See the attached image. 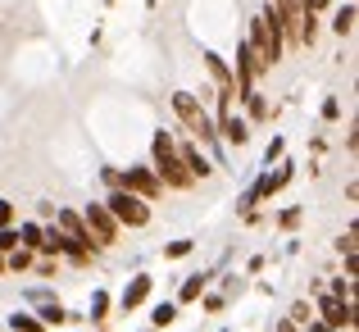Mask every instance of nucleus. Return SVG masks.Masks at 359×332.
Here are the masks:
<instances>
[{
  "label": "nucleus",
  "mask_w": 359,
  "mask_h": 332,
  "mask_svg": "<svg viewBox=\"0 0 359 332\" xmlns=\"http://www.w3.org/2000/svg\"><path fill=\"white\" fill-rule=\"evenodd\" d=\"M14 227H18V246H23V251H32V255H36V246H41V232H46V223L27 219V223H14Z\"/></svg>",
  "instance_id": "obj_14"
},
{
  "label": "nucleus",
  "mask_w": 359,
  "mask_h": 332,
  "mask_svg": "<svg viewBox=\"0 0 359 332\" xmlns=\"http://www.w3.org/2000/svg\"><path fill=\"white\" fill-rule=\"evenodd\" d=\"M150 291H155V278L150 273H137V278L123 287V296H118V305H123V314H132V310H141L150 300Z\"/></svg>",
  "instance_id": "obj_10"
},
{
  "label": "nucleus",
  "mask_w": 359,
  "mask_h": 332,
  "mask_svg": "<svg viewBox=\"0 0 359 332\" xmlns=\"http://www.w3.org/2000/svg\"><path fill=\"white\" fill-rule=\"evenodd\" d=\"M278 332H300V328H296V324H291V319H287V324H282Z\"/></svg>",
  "instance_id": "obj_31"
},
{
  "label": "nucleus",
  "mask_w": 359,
  "mask_h": 332,
  "mask_svg": "<svg viewBox=\"0 0 359 332\" xmlns=\"http://www.w3.org/2000/svg\"><path fill=\"white\" fill-rule=\"evenodd\" d=\"M36 269H41V278H55V269H60V260H41Z\"/></svg>",
  "instance_id": "obj_29"
},
{
  "label": "nucleus",
  "mask_w": 359,
  "mask_h": 332,
  "mask_svg": "<svg viewBox=\"0 0 359 332\" xmlns=\"http://www.w3.org/2000/svg\"><path fill=\"white\" fill-rule=\"evenodd\" d=\"M191 251H196V241H191V237H182V241H168L164 246V260H187Z\"/></svg>",
  "instance_id": "obj_21"
},
{
  "label": "nucleus",
  "mask_w": 359,
  "mask_h": 332,
  "mask_svg": "<svg viewBox=\"0 0 359 332\" xmlns=\"http://www.w3.org/2000/svg\"><path fill=\"white\" fill-rule=\"evenodd\" d=\"M291 178H296V164H287V159H278V173H273V168H264L259 178H255V187L250 192H245V214H255V205H264V201H273V196L282 192V187L291 182Z\"/></svg>",
  "instance_id": "obj_5"
},
{
  "label": "nucleus",
  "mask_w": 359,
  "mask_h": 332,
  "mask_svg": "<svg viewBox=\"0 0 359 332\" xmlns=\"http://www.w3.org/2000/svg\"><path fill=\"white\" fill-rule=\"evenodd\" d=\"M18 251V227H0V255Z\"/></svg>",
  "instance_id": "obj_23"
},
{
  "label": "nucleus",
  "mask_w": 359,
  "mask_h": 332,
  "mask_svg": "<svg viewBox=\"0 0 359 332\" xmlns=\"http://www.w3.org/2000/svg\"><path fill=\"white\" fill-rule=\"evenodd\" d=\"M150 173L159 178V187H173V192H187V187L196 182V178L187 173V164H182L177 137H173V132H164V128L150 137Z\"/></svg>",
  "instance_id": "obj_1"
},
{
  "label": "nucleus",
  "mask_w": 359,
  "mask_h": 332,
  "mask_svg": "<svg viewBox=\"0 0 359 332\" xmlns=\"http://www.w3.org/2000/svg\"><path fill=\"white\" fill-rule=\"evenodd\" d=\"M36 319H41V328H60V324H69V310H64L60 300H41Z\"/></svg>",
  "instance_id": "obj_15"
},
{
  "label": "nucleus",
  "mask_w": 359,
  "mask_h": 332,
  "mask_svg": "<svg viewBox=\"0 0 359 332\" xmlns=\"http://www.w3.org/2000/svg\"><path fill=\"white\" fill-rule=\"evenodd\" d=\"M291 324H296V328L314 324V319H309V305H305V300H296V305H291Z\"/></svg>",
  "instance_id": "obj_24"
},
{
  "label": "nucleus",
  "mask_w": 359,
  "mask_h": 332,
  "mask_svg": "<svg viewBox=\"0 0 359 332\" xmlns=\"http://www.w3.org/2000/svg\"><path fill=\"white\" fill-rule=\"evenodd\" d=\"M173 114L182 119V128L191 132L196 146H219V119H210V109L191 91H173Z\"/></svg>",
  "instance_id": "obj_2"
},
{
  "label": "nucleus",
  "mask_w": 359,
  "mask_h": 332,
  "mask_svg": "<svg viewBox=\"0 0 359 332\" xmlns=\"http://www.w3.org/2000/svg\"><path fill=\"white\" fill-rule=\"evenodd\" d=\"M9 332H46V328H41L36 314H23V310H18V314H9Z\"/></svg>",
  "instance_id": "obj_18"
},
{
  "label": "nucleus",
  "mask_w": 359,
  "mask_h": 332,
  "mask_svg": "<svg viewBox=\"0 0 359 332\" xmlns=\"http://www.w3.org/2000/svg\"><path fill=\"white\" fill-rule=\"evenodd\" d=\"M332 32L337 36H351L355 32V0H346V5L332 14Z\"/></svg>",
  "instance_id": "obj_16"
},
{
  "label": "nucleus",
  "mask_w": 359,
  "mask_h": 332,
  "mask_svg": "<svg viewBox=\"0 0 359 332\" xmlns=\"http://www.w3.org/2000/svg\"><path fill=\"white\" fill-rule=\"evenodd\" d=\"M0 273H5V255H0Z\"/></svg>",
  "instance_id": "obj_32"
},
{
  "label": "nucleus",
  "mask_w": 359,
  "mask_h": 332,
  "mask_svg": "<svg viewBox=\"0 0 359 332\" xmlns=\"http://www.w3.org/2000/svg\"><path fill=\"white\" fill-rule=\"evenodd\" d=\"M177 150H182V164H187V173H191V178H210L214 173V164L201 155V146H196V141H187V146H177Z\"/></svg>",
  "instance_id": "obj_11"
},
{
  "label": "nucleus",
  "mask_w": 359,
  "mask_h": 332,
  "mask_svg": "<svg viewBox=\"0 0 359 332\" xmlns=\"http://www.w3.org/2000/svg\"><path fill=\"white\" fill-rule=\"evenodd\" d=\"M82 223H87V237H91V246H96V251H109V246L118 241V232H123V227L114 223V214H109L100 201L82 210Z\"/></svg>",
  "instance_id": "obj_6"
},
{
  "label": "nucleus",
  "mask_w": 359,
  "mask_h": 332,
  "mask_svg": "<svg viewBox=\"0 0 359 332\" xmlns=\"http://www.w3.org/2000/svg\"><path fill=\"white\" fill-rule=\"evenodd\" d=\"M219 141H228L232 150H241L245 141H250V119L237 109H228V114H219Z\"/></svg>",
  "instance_id": "obj_8"
},
{
  "label": "nucleus",
  "mask_w": 359,
  "mask_h": 332,
  "mask_svg": "<svg viewBox=\"0 0 359 332\" xmlns=\"http://www.w3.org/2000/svg\"><path fill=\"white\" fill-rule=\"evenodd\" d=\"M323 119H327V123L341 119V100H337V96H327V100H323Z\"/></svg>",
  "instance_id": "obj_26"
},
{
  "label": "nucleus",
  "mask_w": 359,
  "mask_h": 332,
  "mask_svg": "<svg viewBox=\"0 0 359 332\" xmlns=\"http://www.w3.org/2000/svg\"><path fill=\"white\" fill-rule=\"evenodd\" d=\"M278 223H282V227H296V223H300V210H282Z\"/></svg>",
  "instance_id": "obj_27"
},
{
  "label": "nucleus",
  "mask_w": 359,
  "mask_h": 332,
  "mask_svg": "<svg viewBox=\"0 0 359 332\" xmlns=\"http://www.w3.org/2000/svg\"><path fill=\"white\" fill-rule=\"evenodd\" d=\"M205 287H210V278H205V273H191V278L182 282V291H177L173 305H191V300H201V296H205Z\"/></svg>",
  "instance_id": "obj_12"
},
{
  "label": "nucleus",
  "mask_w": 359,
  "mask_h": 332,
  "mask_svg": "<svg viewBox=\"0 0 359 332\" xmlns=\"http://www.w3.org/2000/svg\"><path fill=\"white\" fill-rule=\"evenodd\" d=\"M100 205L114 214V223H118V227H146V223H150V205L141 201V196L123 192V187H114V192H109Z\"/></svg>",
  "instance_id": "obj_4"
},
{
  "label": "nucleus",
  "mask_w": 359,
  "mask_h": 332,
  "mask_svg": "<svg viewBox=\"0 0 359 332\" xmlns=\"http://www.w3.org/2000/svg\"><path fill=\"white\" fill-rule=\"evenodd\" d=\"M282 155H287V141H282V137H273V141H269V150H264V168H273Z\"/></svg>",
  "instance_id": "obj_22"
},
{
  "label": "nucleus",
  "mask_w": 359,
  "mask_h": 332,
  "mask_svg": "<svg viewBox=\"0 0 359 332\" xmlns=\"http://www.w3.org/2000/svg\"><path fill=\"white\" fill-rule=\"evenodd\" d=\"M109 305H114V296H109V291H91V305H87L91 324H105V319H109Z\"/></svg>",
  "instance_id": "obj_17"
},
{
  "label": "nucleus",
  "mask_w": 359,
  "mask_h": 332,
  "mask_svg": "<svg viewBox=\"0 0 359 332\" xmlns=\"http://www.w3.org/2000/svg\"><path fill=\"white\" fill-rule=\"evenodd\" d=\"M300 332H337V328H327V324H318V319H314V324H305Z\"/></svg>",
  "instance_id": "obj_30"
},
{
  "label": "nucleus",
  "mask_w": 359,
  "mask_h": 332,
  "mask_svg": "<svg viewBox=\"0 0 359 332\" xmlns=\"http://www.w3.org/2000/svg\"><path fill=\"white\" fill-rule=\"evenodd\" d=\"M173 319H177V305H173V300H159L155 314H150V324H155V328H168Z\"/></svg>",
  "instance_id": "obj_20"
},
{
  "label": "nucleus",
  "mask_w": 359,
  "mask_h": 332,
  "mask_svg": "<svg viewBox=\"0 0 359 332\" xmlns=\"http://www.w3.org/2000/svg\"><path fill=\"white\" fill-rule=\"evenodd\" d=\"M245 41H250V51H255V60L264 64V69H273V64L282 60V27H278V14H273V5H264V14L255 18L250 23V36H245Z\"/></svg>",
  "instance_id": "obj_3"
},
{
  "label": "nucleus",
  "mask_w": 359,
  "mask_h": 332,
  "mask_svg": "<svg viewBox=\"0 0 359 332\" xmlns=\"http://www.w3.org/2000/svg\"><path fill=\"white\" fill-rule=\"evenodd\" d=\"M32 260H36V255H32V251H23V246H18V251H9V255H5V269L23 273V269H32Z\"/></svg>",
  "instance_id": "obj_19"
},
{
  "label": "nucleus",
  "mask_w": 359,
  "mask_h": 332,
  "mask_svg": "<svg viewBox=\"0 0 359 332\" xmlns=\"http://www.w3.org/2000/svg\"><path fill=\"white\" fill-rule=\"evenodd\" d=\"M318 310H323V319L318 324H327V328H355V300H337V296H323L318 300Z\"/></svg>",
  "instance_id": "obj_9"
},
{
  "label": "nucleus",
  "mask_w": 359,
  "mask_h": 332,
  "mask_svg": "<svg viewBox=\"0 0 359 332\" xmlns=\"http://www.w3.org/2000/svg\"><path fill=\"white\" fill-rule=\"evenodd\" d=\"M237 96L245 100V119H255V123L269 119V100L259 96V87H245V91H237Z\"/></svg>",
  "instance_id": "obj_13"
},
{
  "label": "nucleus",
  "mask_w": 359,
  "mask_h": 332,
  "mask_svg": "<svg viewBox=\"0 0 359 332\" xmlns=\"http://www.w3.org/2000/svg\"><path fill=\"white\" fill-rule=\"evenodd\" d=\"M18 223V214H14V201H5L0 196V227H14Z\"/></svg>",
  "instance_id": "obj_25"
},
{
  "label": "nucleus",
  "mask_w": 359,
  "mask_h": 332,
  "mask_svg": "<svg viewBox=\"0 0 359 332\" xmlns=\"http://www.w3.org/2000/svg\"><path fill=\"white\" fill-rule=\"evenodd\" d=\"M118 187L123 192H132V196H141V201H159V192H164V187H159V178L150 173V164H132V168H118Z\"/></svg>",
  "instance_id": "obj_7"
},
{
  "label": "nucleus",
  "mask_w": 359,
  "mask_h": 332,
  "mask_svg": "<svg viewBox=\"0 0 359 332\" xmlns=\"http://www.w3.org/2000/svg\"><path fill=\"white\" fill-rule=\"evenodd\" d=\"M100 178H105V187H109V192L118 187V168H100Z\"/></svg>",
  "instance_id": "obj_28"
}]
</instances>
